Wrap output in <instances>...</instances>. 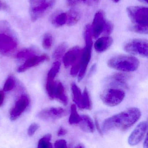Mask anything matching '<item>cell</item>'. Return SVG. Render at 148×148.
Returning a JSON list of instances; mask_svg holds the SVG:
<instances>
[{
	"label": "cell",
	"mask_w": 148,
	"mask_h": 148,
	"mask_svg": "<svg viewBox=\"0 0 148 148\" xmlns=\"http://www.w3.org/2000/svg\"><path fill=\"white\" fill-rule=\"evenodd\" d=\"M141 116V111L138 108H129L106 119L101 130L104 133L116 130H126L136 123Z\"/></svg>",
	"instance_id": "6da1fadb"
},
{
	"label": "cell",
	"mask_w": 148,
	"mask_h": 148,
	"mask_svg": "<svg viewBox=\"0 0 148 148\" xmlns=\"http://www.w3.org/2000/svg\"><path fill=\"white\" fill-rule=\"evenodd\" d=\"M140 64L139 60L132 56L120 55L115 56L108 60L109 67L123 72H132L136 71Z\"/></svg>",
	"instance_id": "7a4b0ae2"
},
{
	"label": "cell",
	"mask_w": 148,
	"mask_h": 148,
	"mask_svg": "<svg viewBox=\"0 0 148 148\" xmlns=\"http://www.w3.org/2000/svg\"><path fill=\"white\" fill-rule=\"evenodd\" d=\"M31 19L36 21L54 6L56 0H28Z\"/></svg>",
	"instance_id": "3957f363"
},
{
	"label": "cell",
	"mask_w": 148,
	"mask_h": 148,
	"mask_svg": "<svg viewBox=\"0 0 148 148\" xmlns=\"http://www.w3.org/2000/svg\"><path fill=\"white\" fill-rule=\"evenodd\" d=\"M125 92L123 90L116 88H108L100 93V97L106 105L114 106L120 104L125 97Z\"/></svg>",
	"instance_id": "277c9868"
},
{
	"label": "cell",
	"mask_w": 148,
	"mask_h": 148,
	"mask_svg": "<svg viewBox=\"0 0 148 148\" xmlns=\"http://www.w3.org/2000/svg\"><path fill=\"white\" fill-rule=\"evenodd\" d=\"M128 16L134 25L148 26V9L140 6H130L127 8Z\"/></svg>",
	"instance_id": "5b68a950"
},
{
	"label": "cell",
	"mask_w": 148,
	"mask_h": 148,
	"mask_svg": "<svg viewBox=\"0 0 148 148\" xmlns=\"http://www.w3.org/2000/svg\"><path fill=\"white\" fill-rule=\"evenodd\" d=\"M124 49L129 53L148 57V41L146 40L135 39L132 40L125 45Z\"/></svg>",
	"instance_id": "8992f818"
},
{
	"label": "cell",
	"mask_w": 148,
	"mask_h": 148,
	"mask_svg": "<svg viewBox=\"0 0 148 148\" xmlns=\"http://www.w3.org/2000/svg\"><path fill=\"white\" fill-rule=\"evenodd\" d=\"M66 110L61 107H52L46 108L40 111L38 117L42 120L47 122H53L66 116Z\"/></svg>",
	"instance_id": "52a82bcc"
},
{
	"label": "cell",
	"mask_w": 148,
	"mask_h": 148,
	"mask_svg": "<svg viewBox=\"0 0 148 148\" xmlns=\"http://www.w3.org/2000/svg\"><path fill=\"white\" fill-rule=\"evenodd\" d=\"M84 40L86 46L83 49L81 58V67L78 74V81L79 82L84 78L91 57L92 38L87 39Z\"/></svg>",
	"instance_id": "ba28073f"
},
{
	"label": "cell",
	"mask_w": 148,
	"mask_h": 148,
	"mask_svg": "<svg viewBox=\"0 0 148 148\" xmlns=\"http://www.w3.org/2000/svg\"><path fill=\"white\" fill-rule=\"evenodd\" d=\"M10 32L0 33V53L7 54L14 51L17 47L15 39Z\"/></svg>",
	"instance_id": "9c48e42d"
},
{
	"label": "cell",
	"mask_w": 148,
	"mask_h": 148,
	"mask_svg": "<svg viewBox=\"0 0 148 148\" xmlns=\"http://www.w3.org/2000/svg\"><path fill=\"white\" fill-rule=\"evenodd\" d=\"M148 129V122L143 121L138 125L132 132L129 138L128 143L131 145H136L143 138Z\"/></svg>",
	"instance_id": "30bf717a"
},
{
	"label": "cell",
	"mask_w": 148,
	"mask_h": 148,
	"mask_svg": "<svg viewBox=\"0 0 148 148\" xmlns=\"http://www.w3.org/2000/svg\"><path fill=\"white\" fill-rule=\"evenodd\" d=\"M130 78V74L123 73H116L109 76L105 82L110 86H121L128 88L127 82Z\"/></svg>",
	"instance_id": "8fae6325"
},
{
	"label": "cell",
	"mask_w": 148,
	"mask_h": 148,
	"mask_svg": "<svg viewBox=\"0 0 148 148\" xmlns=\"http://www.w3.org/2000/svg\"><path fill=\"white\" fill-rule=\"evenodd\" d=\"M105 15L103 11H99L94 16L91 27L92 35L95 38H98L103 32L105 25Z\"/></svg>",
	"instance_id": "7c38bea8"
},
{
	"label": "cell",
	"mask_w": 148,
	"mask_h": 148,
	"mask_svg": "<svg viewBox=\"0 0 148 148\" xmlns=\"http://www.w3.org/2000/svg\"><path fill=\"white\" fill-rule=\"evenodd\" d=\"M29 99L26 95H22L16 102L14 107L10 112V119L12 120L17 119L27 108Z\"/></svg>",
	"instance_id": "4fadbf2b"
},
{
	"label": "cell",
	"mask_w": 148,
	"mask_h": 148,
	"mask_svg": "<svg viewBox=\"0 0 148 148\" xmlns=\"http://www.w3.org/2000/svg\"><path fill=\"white\" fill-rule=\"evenodd\" d=\"M83 49L76 46L70 49L64 55L63 63L66 67L73 65L81 57Z\"/></svg>",
	"instance_id": "5bb4252c"
},
{
	"label": "cell",
	"mask_w": 148,
	"mask_h": 148,
	"mask_svg": "<svg viewBox=\"0 0 148 148\" xmlns=\"http://www.w3.org/2000/svg\"><path fill=\"white\" fill-rule=\"evenodd\" d=\"M49 57L47 54L32 56L28 58L26 62L18 68L17 71L19 73L24 72L27 69L38 65L42 62L49 60Z\"/></svg>",
	"instance_id": "9a60e30c"
},
{
	"label": "cell",
	"mask_w": 148,
	"mask_h": 148,
	"mask_svg": "<svg viewBox=\"0 0 148 148\" xmlns=\"http://www.w3.org/2000/svg\"><path fill=\"white\" fill-rule=\"evenodd\" d=\"M113 43L111 37H103L98 39L94 44V48L97 52L102 53L107 51Z\"/></svg>",
	"instance_id": "2e32d148"
},
{
	"label": "cell",
	"mask_w": 148,
	"mask_h": 148,
	"mask_svg": "<svg viewBox=\"0 0 148 148\" xmlns=\"http://www.w3.org/2000/svg\"><path fill=\"white\" fill-rule=\"evenodd\" d=\"M54 96V98L58 99L64 105L68 104V97L66 94L64 87L61 82H57Z\"/></svg>",
	"instance_id": "e0dca14e"
},
{
	"label": "cell",
	"mask_w": 148,
	"mask_h": 148,
	"mask_svg": "<svg viewBox=\"0 0 148 148\" xmlns=\"http://www.w3.org/2000/svg\"><path fill=\"white\" fill-rule=\"evenodd\" d=\"M82 120L80 122L81 130L87 132H93L95 130V126L93 121L89 116L84 115L81 116Z\"/></svg>",
	"instance_id": "ac0fdd59"
},
{
	"label": "cell",
	"mask_w": 148,
	"mask_h": 148,
	"mask_svg": "<svg viewBox=\"0 0 148 148\" xmlns=\"http://www.w3.org/2000/svg\"><path fill=\"white\" fill-rule=\"evenodd\" d=\"M67 21L66 24L69 26L76 25L81 18V14L77 9H72L66 13Z\"/></svg>",
	"instance_id": "d6986e66"
},
{
	"label": "cell",
	"mask_w": 148,
	"mask_h": 148,
	"mask_svg": "<svg viewBox=\"0 0 148 148\" xmlns=\"http://www.w3.org/2000/svg\"><path fill=\"white\" fill-rule=\"evenodd\" d=\"M67 18L66 13H59L53 16L52 23L56 27H60L66 23Z\"/></svg>",
	"instance_id": "ffe728a7"
},
{
	"label": "cell",
	"mask_w": 148,
	"mask_h": 148,
	"mask_svg": "<svg viewBox=\"0 0 148 148\" xmlns=\"http://www.w3.org/2000/svg\"><path fill=\"white\" fill-rule=\"evenodd\" d=\"M79 108L86 110H90L92 108V103L88 90L86 87L82 93V99L79 106Z\"/></svg>",
	"instance_id": "44dd1931"
},
{
	"label": "cell",
	"mask_w": 148,
	"mask_h": 148,
	"mask_svg": "<svg viewBox=\"0 0 148 148\" xmlns=\"http://www.w3.org/2000/svg\"><path fill=\"white\" fill-rule=\"evenodd\" d=\"M82 120V117L79 116L77 111V107L75 104H72L71 107V114L69 117V122L71 124L79 123Z\"/></svg>",
	"instance_id": "7402d4cb"
},
{
	"label": "cell",
	"mask_w": 148,
	"mask_h": 148,
	"mask_svg": "<svg viewBox=\"0 0 148 148\" xmlns=\"http://www.w3.org/2000/svg\"><path fill=\"white\" fill-rule=\"evenodd\" d=\"M71 90L73 96V100L74 103L79 107L82 97V93L79 87L75 83L71 84Z\"/></svg>",
	"instance_id": "603a6c76"
},
{
	"label": "cell",
	"mask_w": 148,
	"mask_h": 148,
	"mask_svg": "<svg viewBox=\"0 0 148 148\" xmlns=\"http://www.w3.org/2000/svg\"><path fill=\"white\" fill-rule=\"evenodd\" d=\"M54 79L48 78L47 79L46 88L48 96L51 99H53L54 98V92L57 82L54 81Z\"/></svg>",
	"instance_id": "cb8c5ba5"
},
{
	"label": "cell",
	"mask_w": 148,
	"mask_h": 148,
	"mask_svg": "<svg viewBox=\"0 0 148 148\" xmlns=\"http://www.w3.org/2000/svg\"><path fill=\"white\" fill-rule=\"evenodd\" d=\"M67 48V45L66 43H63L59 45L53 51V59H59L62 58Z\"/></svg>",
	"instance_id": "d4e9b609"
},
{
	"label": "cell",
	"mask_w": 148,
	"mask_h": 148,
	"mask_svg": "<svg viewBox=\"0 0 148 148\" xmlns=\"http://www.w3.org/2000/svg\"><path fill=\"white\" fill-rule=\"evenodd\" d=\"M52 136L51 134H47L45 135L42 138H40L38 143V148H52V145L51 143Z\"/></svg>",
	"instance_id": "484cf974"
},
{
	"label": "cell",
	"mask_w": 148,
	"mask_h": 148,
	"mask_svg": "<svg viewBox=\"0 0 148 148\" xmlns=\"http://www.w3.org/2000/svg\"><path fill=\"white\" fill-rule=\"evenodd\" d=\"M53 39L52 34L50 33L45 34L42 39V45L45 50H49L52 45Z\"/></svg>",
	"instance_id": "4316f807"
},
{
	"label": "cell",
	"mask_w": 148,
	"mask_h": 148,
	"mask_svg": "<svg viewBox=\"0 0 148 148\" xmlns=\"http://www.w3.org/2000/svg\"><path fill=\"white\" fill-rule=\"evenodd\" d=\"M60 63L59 61H56L53 63L51 68L47 73V78L54 79L60 70Z\"/></svg>",
	"instance_id": "83f0119b"
},
{
	"label": "cell",
	"mask_w": 148,
	"mask_h": 148,
	"mask_svg": "<svg viewBox=\"0 0 148 148\" xmlns=\"http://www.w3.org/2000/svg\"><path fill=\"white\" fill-rule=\"evenodd\" d=\"M130 31L140 34H147L148 33V26L133 25L129 28Z\"/></svg>",
	"instance_id": "f1b7e54d"
},
{
	"label": "cell",
	"mask_w": 148,
	"mask_h": 148,
	"mask_svg": "<svg viewBox=\"0 0 148 148\" xmlns=\"http://www.w3.org/2000/svg\"><path fill=\"white\" fill-rule=\"evenodd\" d=\"M15 84V78L13 76H9L5 83L3 90L5 92L12 90L14 87Z\"/></svg>",
	"instance_id": "f546056e"
},
{
	"label": "cell",
	"mask_w": 148,
	"mask_h": 148,
	"mask_svg": "<svg viewBox=\"0 0 148 148\" xmlns=\"http://www.w3.org/2000/svg\"><path fill=\"white\" fill-rule=\"evenodd\" d=\"M34 55H35L33 51L29 49H26L18 53L17 57L18 58H29Z\"/></svg>",
	"instance_id": "4dcf8cb0"
},
{
	"label": "cell",
	"mask_w": 148,
	"mask_h": 148,
	"mask_svg": "<svg viewBox=\"0 0 148 148\" xmlns=\"http://www.w3.org/2000/svg\"><path fill=\"white\" fill-rule=\"evenodd\" d=\"M113 29V24L110 21H106L103 32L104 34L105 35H109L112 33Z\"/></svg>",
	"instance_id": "1f68e13d"
},
{
	"label": "cell",
	"mask_w": 148,
	"mask_h": 148,
	"mask_svg": "<svg viewBox=\"0 0 148 148\" xmlns=\"http://www.w3.org/2000/svg\"><path fill=\"white\" fill-rule=\"evenodd\" d=\"M40 125L36 123H33L29 126L27 131V134L29 136H32L34 135L37 130L39 128Z\"/></svg>",
	"instance_id": "d6a6232c"
},
{
	"label": "cell",
	"mask_w": 148,
	"mask_h": 148,
	"mask_svg": "<svg viewBox=\"0 0 148 148\" xmlns=\"http://www.w3.org/2000/svg\"><path fill=\"white\" fill-rule=\"evenodd\" d=\"M54 147L56 148H67L66 141L64 139H59L57 140L54 143Z\"/></svg>",
	"instance_id": "836d02e7"
},
{
	"label": "cell",
	"mask_w": 148,
	"mask_h": 148,
	"mask_svg": "<svg viewBox=\"0 0 148 148\" xmlns=\"http://www.w3.org/2000/svg\"><path fill=\"white\" fill-rule=\"evenodd\" d=\"M95 119V125H96V128H97V130L98 131L99 133L101 135L103 134V132H102V130L100 128V126H99V123L98 120L97 118V116H95L94 118Z\"/></svg>",
	"instance_id": "e575fe53"
},
{
	"label": "cell",
	"mask_w": 148,
	"mask_h": 148,
	"mask_svg": "<svg viewBox=\"0 0 148 148\" xmlns=\"http://www.w3.org/2000/svg\"><path fill=\"white\" fill-rule=\"evenodd\" d=\"M66 133H67V131L65 129L63 128H60L58 131V135L59 136H64Z\"/></svg>",
	"instance_id": "d590c367"
},
{
	"label": "cell",
	"mask_w": 148,
	"mask_h": 148,
	"mask_svg": "<svg viewBox=\"0 0 148 148\" xmlns=\"http://www.w3.org/2000/svg\"><path fill=\"white\" fill-rule=\"evenodd\" d=\"M5 99V93L3 91H0V107L2 105Z\"/></svg>",
	"instance_id": "8d00e7d4"
},
{
	"label": "cell",
	"mask_w": 148,
	"mask_h": 148,
	"mask_svg": "<svg viewBox=\"0 0 148 148\" xmlns=\"http://www.w3.org/2000/svg\"><path fill=\"white\" fill-rule=\"evenodd\" d=\"M96 68H97V64H93V65L92 66L91 68L90 73H89L90 76L93 74V73L94 72L95 70H96Z\"/></svg>",
	"instance_id": "74e56055"
},
{
	"label": "cell",
	"mask_w": 148,
	"mask_h": 148,
	"mask_svg": "<svg viewBox=\"0 0 148 148\" xmlns=\"http://www.w3.org/2000/svg\"><path fill=\"white\" fill-rule=\"evenodd\" d=\"M148 136H147V135H146V137H145V139L144 142V147L145 148H148Z\"/></svg>",
	"instance_id": "f35d334b"
},
{
	"label": "cell",
	"mask_w": 148,
	"mask_h": 148,
	"mask_svg": "<svg viewBox=\"0 0 148 148\" xmlns=\"http://www.w3.org/2000/svg\"><path fill=\"white\" fill-rule=\"evenodd\" d=\"M138 1L142 3H145V4L148 3V0H138Z\"/></svg>",
	"instance_id": "ab89813d"
},
{
	"label": "cell",
	"mask_w": 148,
	"mask_h": 148,
	"mask_svg": "<svg viewBox=\"0 0 148 148\" xmlns=\"http://www.w3.org/2000/svg\"><path fill=\"white\" fill-rule=\"evenodd\" d=\"M112 1H114L115 3H117L120 0H112Z\"/></svg>",
	"instance_id": "60d3db41"
},
{
	"label": "cell",
	"mask_w": 148,
	"mask_h": 148,
	"mask_svg": "<svg viewBox=\"0 0 148 148\" xmlns=\"http://www.w3.org/2000/svg\"><path fill=\"white\" fill-rule=\"evenodd\" d=\"M67 1H69L70 3H73V0H67Z\"/></svg>",
	"instance_id": "b9f144b4"
},
{
	"label": "cell",
	"mask_w": 148,
	"mask_h": 148,
	"mask_svg": "<svg viewBox=\"0 0 148 148\" xmlns=\"http://www.w3.org/2000/svg\"><path fill=\"white\" fill-rule=\"evenodd\" d=\"M2 3H1V1H0V9L1 8V7H2Z\"/></svg>",
	"instance_id": "7bdbcfd3"
},
{
	"label": "cell",
	"mask_w": 148,
	"mask_h": 148,
	"mask_svg": "<svg viewBox=\"0 0 148 148\" xmlns=\"http://www.w3.org/2000/svg\"><path fill=\"white\" fill-rule=\"evenodd\" d=\"M81 1H86V0H81Z\"/></svg>",
	"instance_id": "ee69618b"
},
{
	"label": "cell",
	"mask_w": 148,
	"mask_h": 148,
	"mask_svg": "<svg viewBox=\"0 0 148 148\" xmlns=\"http://www.w3.org/2000/svg\"><path fill=\"white\" fill-rule=\"evenodd\" d=\"M99 0H94V1H96V2H97V1H98Z\"/></svg>",
	"instance_id": "f6af8a7d"
}]
</instances>
